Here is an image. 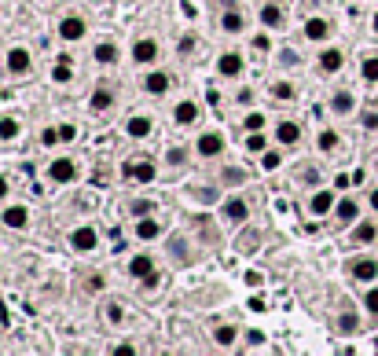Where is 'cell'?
Wrapping results in <instances>:
<instances>
[{
	"mask_svg": "<svg viewBox=\"0 0 378 356\" xmlns=\"http://www.w3.org/2000/svg\"><path fill=\"white\" fill-rule=\"evenodd\" d=\"M85 33H89V26H85V18H81V15H62V18H59V37L67 40V45L81 40Z\"/></svg>",
	"mask_w": 378,
	"mask_h": 356,
	"instance_id": "1",
	"label": "cell"
},
{
	"mask_svg": "<svg viewBox=\"0 0 378 356\" xmlns=\"http://www.w3.org/2000/svg\"><path fill=\"white\" fill-rule=\"evenodd\" d=\"M96 243H99V235H96L92 224H81V228H74V232H70V246L77 250V254H89V250H96Z\"/></svg>",
	"mask_w": 378,
	"mask_h": 356,
	"instance_id": "2",
	"label": "cell"
},
{
	"mask_svg": "<svg viewBox=\"0 0 378 356\" xmlns=\"http://www.w3.org/2000/svg\"><path fill=\"white\" fill-rule=\"evenodd\" d=\"M48 177H52L55 184H74V180H77V162H74V158H55V162L48 165Z\"/></svg>",
	"mask_w": 378,
	"mask_h": 356,
	"instance_id": "3",
	"label": "cell"
},
{
	"mask_svg": "<svg viewBox=\"0 0 378 356\" xmlns=\"http://www.w3.org/2000/svg\"><path fill=\"white\" fill-rule=\"evenodd\" d=\"M349 276H352L356 283H374V279H378V261H374V257H356V261L349 265Z\"/></svg>",
	"mask_w": 378,
	"mask_h": 356,
	"instance_id": "4",
	"label": "cell"
},
{
	"mask_svg": "<svg viewBox=\"0 0 378 356\" xmlns=\"http://www.w3.org/2000/svg\"><path fill=\"white\" fill-rule=\"evenodd\" d=\"M158 59V40L155 37H140L133 45V62H140V67H151V62Z\"/></svg>",
	"mask_w": 378,
	"mask_h": 356,
	"instance_id": "5",
	"label": "cell"
},
{
	"mask_svg": "<svg viewBox=\"0 0 378 356\" xmlns=\"http://www.w3.org/2000/svg\"><path fill=\"white\" fill-rule=\"evenodd\" d=\"M162 232H165V224H162L155 213H147V217H140V221H136V239H143V243L158 239Z\"/></svg>",
	"mask_w": 378,
	"mask_h": 356,
	"instance_id": "6",
	"label": "cell"
},
{
	"mask_svg": "<svg viewBox=\"0 0 378 356\" xmlns=\"http://www.w3.org/2000/svg\"><path fill=\"white\" fill-rule=\"evenodd\" d=\"M243 70H246V62H243L239 52H224V55L217 59V74H221V77H239Z\"/></svg>",
	"mask_w": 378,
	"mask_h": 356,
	"instance_id": "7",
	"label": "cell"
},
{
	"mask_svg": "<svg viewBox=\"0 0 378 356\" xmlns=\"http://www.w3.org/2000/svg\"><path fill=\"white\" fill-rule=\"evenodd\" d=\"M334 206H338V195H334L330 187H323V191H316V195L308 199V209H312V213H316V217H327Z\"/></svg>",
	"mask_w": 378,
	"mask_h": 356,
	"instance_id": "8",
	"label": "cell"
},
{
	"mask_svg": "<svg viewBox=\"0 0 378 356\" xmlns=\"http://www.w3.org/2000/svg\"><path fill=\"white\" fill-rule=\"evenodd\" d=\"M276 143H283V148L301 143V125H298V121H279V125H276Z\"/></svg>",
	"mask_w": 378,
	"mask_h": 356,
	"instance_id": "9",
	"label": "cell"
},
{
	"mask_svg": "<svg viewBox=\"0 0 378 356\" xmlns=\"http://www.w3.org/2000/svg\"><path fill=\"white\" fill-rule=\"evenodd\" d=\"M224 151V136L221 133H202L199 136V155L202 158H217Z\"/></svg>",
	"mask_w": 378,
	"mask_h": 356,
	"instance_id": "10",
	"label": "cell"
},
{
	"mask_svg": "<svg viewBox=\"0 0 378 356\" xmlns=\"http://www.w3.org/2000/svg\"><path fill=\"white\" fill-rule=\"evenodd\" d=\"M169 85H173V77L165 74V70H155V74L143 77V89L151 92V96H165V92H169Z\"/></svg>",
	"mask_w": 378,
	"mask_h": 356,
	"instance_id": "11",
	"label": "cell"
},
{
	"mask_svg": "<svg viewBox=\"0 0 378 356\" xmlns=\"http://www.w3.org/2000/svg\"><path fill=\"white\" fill-rule=\"evenodd\" d=\"M0 221H4V228H15V232H23V228L30 224V209H26V206H8Z\"/></svg>",
	"mask_w": 378,
	"mask_h": 356,
	"instance_id": "12",
	"label": "cell"
},
{
	"mask_svg": "<svg viewBox=\"0 0 378 356\" xmlns=\"http://www.w3.org/2000/svg\"><path fill=\"white\" fill-rule=\"evenodd\" d=\"M125 133H129L133 140H143V136H151V133H155V121H151V118H143V114H136V118L125 121Z\"/></svg>",
	"mask_w": 378,
	"mask_h": 356,
	"instance_id": "13",
	"label": "cell"
},
{
	"mask_svg": "<svg viewBox=\"0 0 378 356\" xmlns=\"http://www.w3.org/2000/svg\"><path fill=\"white\" fill-rule=\"evenodd\" d=\"M305 37L308 40H327L330 37V23H327L323 15H312L308 23H305Z\"/></svg>",
	"mask_w": 378,
	"mask_h": 356,
	"instance_id": "14",
	"label": "cell"
},
{
	"mask_svg": "<svg viewBox=\"0 0 378 356\" xmlns=\"http://www.w3.org/2000/svg\"><path fill=\"white\" fill-rule=\"evenodd\" d=\"M342 62H345V55H342L338 48H323V52H320V70H323V74H338Z\"/></svg>",
	"mask_w": 378,
	"mask_h": 356,
	"instance_id": "15",
	"label": "cell"
},
{
	"mask_svg": "<svg viewBox=\"0 0 378 356\" xmlns=\"http://www.w3.org/2000/svg\"><path fill=\"white\" fill-rule=\"evenodd\" d=\"M173 121H177V125H195V121H199V103H191V99L177 103V111H173Z\"/></svg>",
	"mask_w": 378,
	"mask_h": 356,
	"instance_id": "16",
	"label": "cell"
},
{
	"mask_svg": "<svg viewBox=\"0 0 378 356\" xmlns=\"http://www.w3.org/2000/svg\"><path fill=\"white\" fill-rule=\"evenodd\" d=\"M224 217L232 221V224H243V221H250V206L243 199H228L224 202Z\"/></svg>",
	"mask_w": 378,
	"mask_h": 356,
	"instance_id": "17",
	"label": "cell"
},
{
	"mask_svg": "<svg viewBox=\"0 0 378 356\" xmlns=\"http://www.w3.org/2000/svg\"><path fill=\"white\" fill-rule=\"evenodd\" d=\"M30 70V52L26 48H11L8 52V74H26Z\"/></svg>",
	"mask_w": 378,
	"mask_h": 356,
	"instance_id": "18",
	"label": "cell"
},
{
	"mask_svg": "<svg viewBox=\"0 0 378 356\" xmlns=\"http://www.w3.org/2000/svg\"><path fill=\"white\" fill-rule=\"evenodd\" d=\"M111 107H114V92H111V89H96L92 99H89V111H92V114H103V111H111Z\"/></svg>",
	"mask_w": 378,
	"mask_h": 356,
	"instance_id": "19",
	"label": "cell"
},
{
	"mask_svg": "<svg viewBox=\"0 0 378 356\" xmlns=\"http://www.w3.org/2000/svg\"><path fill=\"white\" fill-rule=\"evenodd\" d=\"M378 239V228H374V221H356L352 224V243H374Z\"/></svg>",
	"mask_w": 378,
	"mask_h": 356,
	"instance_id": "20",
	"label": "cell"
},
{
	"mask_svg": "<svg viewBox=\"0 0 378 356\" xmlns=\"http://www.w3.org/2000/svg\"><path fill=\"white\" fill-rule=\"evenodd\" d=\"M221 30H224V33H243V30H246V18H243V11L228 8V11H224V18H221Z\"/></svg>",
	"mask_w": 378,
	"mask_h": 356,
	"instance_id": "21",
	"label": "cell"
},
{
	"mask_svg": "<svg viewBox=\"0 0 378 356\" xmlns=\"http://www.w3.org/2000/svg\"><path fill=\"white\" fill-rule=\"evenodd\" d=\"M330 111L334 114H352L356 111V96L352 92H334L330 96Z\"/></svg>",
	"mask_w": 378,
	"mask_h": 356,
	"instance_id": "22",
	"label": "cell"
},
{
	"mask_svg": "<svg viewBox=\"0 0 378 356\" xmlns=\"http://www.w3.org/2000/svg\"><path fill=\"white\" fill-rule=\"evenodd\" d=\"M151 272H155V261L147 257V254H136V257L129 261V276H133V279H143V276H151Z\"/></svg>",
	"mask_w": 378,
	"mask_h": 356,
	"instance_id": "23",
	"label": "cell"
},
{
	"mask_svg": "<svg viewBox=\"0 0 378 356\" xmlns=\"http://www.w3.org/2000/svg\"><path fill=\"white\" fill-rule=\"evenodd\" d=\"M261 26L279 30V26H283V8H279V4H265V8H261Z\"/></svg>",
	"mask_w": 378,
	"mask_h": 356,
	"instance_id": "24",
	"label": "cell"
},
{
	"mask_svg": "<svg viewBox=\"0 0 378 356\" xmlns=\"http://www.w3.org/2000/svg\"><path fill=\"white\" fill-rule=\"evenodd\" d=\"M235 338H239V330H235L232 323H221V327L213 330V342H217L221 349H232V345H235Z\"/></svg>",
	"mask_w": 378,
	"mask_h": 356,
	"instance_id": "25",
	"label": "cell"
},
{
	"mask_svg": "<svg viewBox=\"0 0 378 356\" xmlns=\"http://www.w3.org/2000/svg\"><path fill=\"white\" fill-rule=\"evenodd\" d=\"M96 62H103V67L118 62V45H114V40H99V45H96Z\"/></svg>",
	"mask_w": 378,
	"mask_h": 356,
	"instance_id": "26",
	"label": "cell"
},
{
	"mask_svg": "<svg viewBox=\"0 0 378 356\" xmlns=\"http://www.w3.org/2000/svg\"><path fill=\"white\" fill-rule=\"evenodd\" d=\"M334 213H338V221H349V224H352L356 217H360V206H356L352 199H342L338 206H334Z\"/></svg>",
	"mask_w": 378,
	"mask_h": 356,
	"instance_id": "27",
	"label": "cell"
},
{
	"mask_svg": "<svg viewBox=\"0 0 378 356\" xmlns=\"http://www.w3.org/2000/svg\"><path fill=\"white\" fill-rule=\"evenodd\" d=\"M338 143H342V140H338V133H334V129H323V133L316 136V148H320L323 155H330V151H338Z\"/></svg>",
	"mask_w": 378,
	"mask_h": 356,
	"instance_id": "28",
	"label": "cell"
},
{
	"mask_svg": "<svg viewBox=\"0 0 378 356\" xmlns=\"http://www.w3.org/2000/svg\"><path fill=\"white\" fill-rule=\"evenodd\" d=\"M70 77H74V67H70V59L62 55V59L55 62V70H52V81H55V85H67Z\"/></svg>",
	"mask_w": 378,
	"mask_h": 356,
	"instance_id": "29",
	"label": "cell"
},
{
	"mask_svg": "<svg viewBox=\"0 0 378 356\" xmlns=\"http://www.w3.org/2000/svg\"><path fill=\"white\" fill-rule=\"evenodd\" d=\"M338 330L342 334H356V330H360V316H356L352 308H345L342 316H338Z\"/></svg>",
	"mask_w": 378,
	"mask_h": 356,
	"instance_id": "30",
	"label": "cell"
},
{
	"mask_svg": "<svg viewBox=\"0 0 378 356\" xmlns=\"http://www.w3.org/2000/svg\"><path fill=\"white\" fill-rule=\"evenodd\" d=\"M360 77L371 81V85H378V55H367V59L360 62Z\"/></svg>",
	"mask_w": 378,
	"mask_h": 356,
	"instance_id": "31",
	"label": "cell"
},
{
	"mask_svg": "<svg viewBox=\"0 0 378 356\" xmlns=\"http://www.w3.org/2000/svg\"><path fill=\"white\" fill-rule=\"evenodd\" d=\"M246 151H254V155H261V151H268V136L257 129V133H250L246 136Z\"/></svg>",
	"mask_w": 378,
	"mask_h": 356,
	"instance_id": "32",
	"label": "cell"
},
{
	"mask_svg": "<svg viewBox=\"0 0 378 356\" xmlns=\"http://www.w3.org/2000/svg\"><path fill=\"white\" fill-rule=\"evenodd\" d=\"M133 180H140V184H151V180H155V162H136V173H133Z\"/></svg>",
	"mask_w": 378,
	"mask_h": 356,
	"instance_id": "33",
	"label": "cell"
},
{
	"mask_svg": "<svg viewBox=\"0 0 378 356\" xmlns=\"http://www.w3.org/2000/svg\"><path fill=\"white\" fill-rule=\"evenodd\" d=\"M279 165H283V155H279V151H261V169H265V173L279 169Z\"/></svg>",
	"mask_w": 378,
	"mask_h": 356,
	"instance_id": "34",
	"label": "cell"
},
{
	"mask_svg": "<svg viewBox=\"0 0 378 356\" xmlns=\"http://www.w3.org/2000/svg\"><path fill=\"white\" fill-rule=\"evenodd\" d=\"M18 136V121L15 118H0V140H15Z\"/></svg>",
	"mask_w": 378,
	"mask_h": 356,
	"instance_id": "35",
	"label": "cell"
},
{
	"mask_svg": "<svg viewBox=\"0 0 378 356\" xmlns=\"http://www.w3.org/2000/svg\"><path fill=\"white\" fill-rule=\"evenodd\" d=\"M364 308H367V316L378 320V287H371L367 294H364Z\"/></svg>",
	"mask_w": 378,
	"mask_h": 356,
	"instance_id": "36",
	"label": "cell"
},
{
	"mask_svg": "<svg viewBox=\"0 0 378 356\" xmlns=\"http://www.w3.org/2000/svg\"><path fill=\"white\" fill-rule=\"evenodd\" d=\"M107 323H114V327H121V323H125V308H121L118 301H111V305H107Z\"/></svg>",
	"mask_w": 378,
	"mask_h": 356,
	"instance_id": "37",
	"label": "cell"
},
{
	"mask_svg": "<svg viewBox=\"0 0 378 356\" xmlns=\"http://www.w3.org/2000/svg\"><path fill=\"white\" fill-rule=\"evenodd\" d=\"M243 129H246V133H257V129H265V114H257V111H254V114H246Z\"/></svg>",
	"mask_w": 378,
	"mask_h": 356,
	"instance_id": "38",
	"label": "cell"
},
{
	"mask_svg": "<svg viewBox=\"0 0 378 356\" xmlns=\"http://www.w3.org/2000/svg\"><path fill=\"white\" fill-rule=\"evenodd\" d=\"M272 96H276V99H290V96H294V89L287 85V81H276V85H272Z\"/></svg>",
	"mask_w": 378,
	"mask_h": 356,
	"instance_id": "39",
	"label": "cell"
},
{
	"mask_svg": "<svg viewBox=\"0 0 378 356\" xmlns=\"http://www.w3.org/2000/svg\"><path fill=\"white\" fill-rule=\"evenodd\" d=\"M40 143H45V148H55V143H62L59 129H45V133H40Z\"/></svg>",
	"mask_w": 378,
	"mask_h": 356,
	"instance_id": "40",
	"label": "cell"
},
{
	"mask_svg": "<svg viewBox=\"0 0 378 356\" xmlns=\"http://www.w3.org/2000/svg\"><path fill=\"white\" fill-rule=\"evenodd\" d=\"M133 213H136V217H147V213H155V202H147V199L133 202Z\"/></svg>",
	"mask_w": 378,
	"mask_h": 356,
	"instance_id": "41",
	"label": "cell"
},
{
	"mask_svg": "<svg viewBox=\"0 0 378 356\" xmlns=\"http://www.w3.org/2000/svg\"><path fill=\"white\" fill-rule=\"evenodd\" d=\"M59 136H62V143L77 140V125H59Z\"/></svg>",
	"mask_w": 378,
	"mask_h": 356,
	"instance_id": "42",
	"label": "cell"
},
{
	"mask_svg": "<svg viewBox=\"0 0 378 356\" xmlns=\"http://www.w3.org/2000/svg\"><path fill=\"white\" fill-rule=\"evenodd\" d=\"M103 287H107V279H103V276H89V290H92V294H99Z\"/></svg>",
	"mask_w": 378,
	"mask_h": 356,
	"instance_id": "43",
	"label": "cell"
},
{
	"mask_svg": "<svg viewBox=\"0 0 378 356\" xmlns=\"http://www.w3.org/2000/svg\"><path fill=\"white\" fill-rule=\"evenodd\" d=\"M364 129H378V114H374V111L364 114Z\"/></svg>",
	"mask_w": 378,
	"mask_h": 356,
	"instance_id": "44",
	"label": "cell"
},
{
	"mask_svg": "<svg viewBox=\"0 0 378 356\" xmlns=\"http://www.w3.org/2000/svg\"><path fill=\"white\" fill-rule=\"evenodd\" d=\"M250 99H254V92H250V89H239V92H235V103H243V107H246Z\"/></svg>",
	"mask_w": 378,
	"mask_h": 356,
	"instance_id": "45",
	"label": "cell"
},
{
	"mask_svg": "<svg viewBox=\"0 0 378 356\" xmlns=\"http://www.w3.org/2000/svg\"><path fill=\"white\" fill-rule=\"evenodd\" d=\"M158 287V272H151V276H143V290H155Z\"/></svg>",
	"mask_w": 378,
	"mask_h": 356,
	"instance_id": "46",
	"label": "cell"
},
{
	"mask_svg": "<svg viewBox=\"0 0 378 356\" xmlns=\"http://www.w3.org/2000/svg\"><path fill=\"white\" fill-rule=\"evenodd\" d=\"M254 48H257V52H268V48H272V45H268V37H265V33H261V37H254Z\"/></svg>",
	"mask_w": 378,
	"mask_h": 356,
	"instance_id": "47",
	"label": "cell"
},
{
	"mask_svg": "<svg viewBox=\"0 0 378 356\" xmlns=\"http://www.w3.org/2000/svg\"><path fill=\"white\" fill-rule=\"evenodd\" d=\"M367 206H371L374 213H378V187H371V191H367Z\"/></svg>",
	"mask_w": 378,
	"mask_h": 356,
	"instance_id": "48",
	"label": "cell"
},
{
	"mask_svg": "<svg viewBox=\"0 0 378 356\" xmlns=\"http://www.w3.org/2000/svg\"><path fill=\"white\" fill-rule=\"evenodd\" d=\"M246 338H250V345H261V342H265V334H261V330H250Z\"/></svg>",
	"mask_w": 378,
	"mask_h": 356,
	"instance_id": "49",
	"label": "cell"
},
{
	"mask_svg": "<svg viewBox=\"0 0 378 356\" xmlns=\"http://www.w3.org/2000/svg\"><path fill=\"white\" fill-rule=\"evenodd\" d=\"M191 48H195V37H184V40H180V55L191 52Z\"/></svg>",
	"mask_w": 378,
	"mask_h": 356,
	"instance_id": "50",
	"label": "cell"
},
{
	"mask_svg": "<svg viewBox=\"0 0 378 356\" xmlns=\"http://www.w3.org/2000/svg\"><path fill=\"white\" fill-rule=\"evenodd\" d=\"M169 162H173V165H180V162H184V151H180V148H173V151H169Z\"/></svg>",
	"mask_w": 378,
	"mask_h": 356,
	"instance_id": "51",
	"label": "cell"
},
{
	"mask_svg": "<svg viewBox=\"0 0 378 356\" xmlns=\"http://www.w3.org/2000/svg\"><path fill=\"white\" fill-rule=\"evenodd\" d=\"M4 199H8V180L0 177V202H4Z\"/></svg>",
	"mask_w": 378,
	"mask_h": 356,
	"instance_id": "52",
	"label": "cell"
},
{
	"mask_svg": "<svg viewBox=\"0 0 378 356\" xmlns=\"http://www.w3.org/2000/svg\"><path fill=\"white\" fill-rule=\"evenodd\" d=\"M371 30H374V33H378V11H374V15H371Z\"/></svg>",
	"mask_w": 378,
	"mask_h": 356,
	"instance_id": "53",
	"label": "cell"
}]
</instances>
